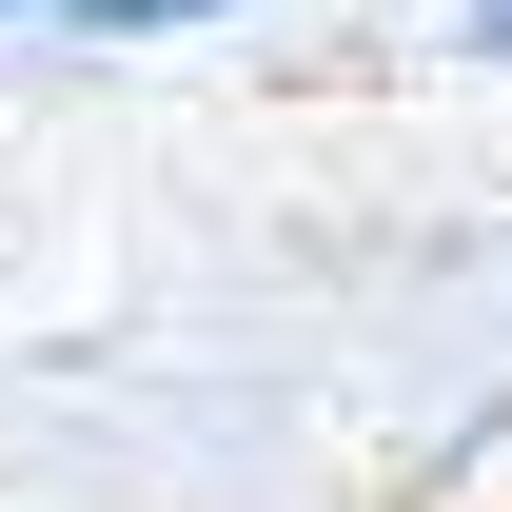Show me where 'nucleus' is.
Here are the masks:
<instances>
[{
    "instance_id": "obj_1",
    "label": "nucleus",
    "mask_w": 512,
    "mask_h": 512,
    "mask_svg": "<svg viewBox=\"0 0 512 512\" xmlns=\"http://www.w3.org/2000/svg\"><path fill=\"white\" fill-rule=\"evenodd\" d=\"M256 0H40L20 60H178V40H237Z\"/></svg>"
},
{
    "instance_id": "obj_2",
    "label": "nucleus",
    "mask_w": 512,
    "mask_h": 512,
    "mask_svg": "<svg viewBox=\"0 0 512 512\" xmlns=\"http://www.w3.org/2000/svg\"><path fill=\"white\" fill-rule=\"evenodd\" d=\"M434 60H473V79H512V0H434Z\"/></svg>"
},
{
    "instance_id": "obj_3",
    "label": "nucleus",
    "mask_w": 512,
    "mask_h": 512,
    "mask_svg": "<svg viewBox=\"0 0 512 512\" xmlns=\"http://www.w3.org/2000/svg\"><path fill=\"white\" fill-rule=\"evenodd\" d=\"M0 40H40V0H0Z\"/></svg>"
}]
</instances>
